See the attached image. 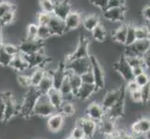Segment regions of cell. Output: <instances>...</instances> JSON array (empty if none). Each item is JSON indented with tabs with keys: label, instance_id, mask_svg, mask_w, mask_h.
<instances>
[{
	"label": "cell",
	"instance_id": "obj_1",
	"mask_svg": "<svg viewBox=\"0 0 150 139\" xmlns=\"http://www.w3.org/2000/svg\"><path fill=\"white\" fill-rule=\"evenodd\" d=\"M39 93L35 89V87L31 86L25 92V94L23 97L22 103H21V114L25 118H30L33 116L34 107L37 102Z\"/></svg>",
	"mask_w": 150,
	"mask_h": 139
},
{
	"label": "cell",
	"instance_id": "obj_2",
	"mask_svg": "<svg viewBox=\"0 0 150 139\" xmlns=\"http://www.w3.org/2000/svg\"><path fill=\"white\" fill-rule=\"evenodd\" d=\"M55 112H57V110L50 104L47 95H39L37 102H35V105L34 107L32 117H38V118H43V119H47V118H49L50 115H52Z\"/></svg>",
	"mask_w": 150,
	"mask_h": 139
},
{
	"label": "cell",
	"instance_id": "obj_3",
	"mask_svg": "<svg viewBox=\"0 0 150 139\" xmlns=\"http://www.w3.org/2000/svg\"><path fill=\"white\" fill-rule=\"evenodd\" d=\"M91 71L94 77V84L97 88L103 89L105 86V74L99 59L94 55H90Z\"/></svg>",
	"mask_w": 150,
	"mask_h": 139
},
{
	"label": "cell",
	"instance_id": "obj_4",
	"mask_svg": "<svg viewBox=\"0 0 150 139\" xmlns=\"http://www.w3.org/2000/svg\"><path fill=\"white\" fill-rule=\"evenodd\" d=\"M90 57V40L85 36H80L79 43L72 52L67 55L65 61H71L74 59H83Z\"/></svg>",
	"mask_w": 150,
	"mask_h": 139
},
{
	"label": "cell",
	"instance_id": "obj_5",
	"mask_svg": "<svg viewBox=\"0 0 150 139\" xmlns=\"http://www.w3.org/2000/svg\"><path fill=\"white\" fill-rule=\"evenodd\" d=\"M64 68L66 71L81 75L87 73V71H91V59L90 57H88V58L74 59L71 61H65Z\"/></svg>",
	"mask_w": 150,
	"mask_h": 139
},
{
	"label": "cell",
	"instance_id": "obj_6",
	"mask_svg": "<svg viewBox=\"0 0 150 139\" xmlns=\"http://www.w3.org/2000/svg\"><path fill=\"white\" fill-rule=\"evenodd\" d=\"M125 93L126 92H125V90H124V87L107 90L105 93V95H103V98L100 102V104L103 107V109L105 111L107 110H109L116 102H117L124 95H125Z\"/></svg>",
	"mask_w": 150,
	"mask_h": 139
},
{
	"label": "cell",
	"instance_id": "obj_7",
	"mask_svg": "<svg viewBox=\"0 0 150 139\" xmlns=\"http://www.w3.org/2000/svg\"><path fill=\"white\" fill-rule=\"evenodd\" d=\"M113 71L117 73L120 75L122 80L125 82H129L133 80V75H132V67L128 64L127 60L125 59L123 56H120V58L117 60H116L115 62L112 65Z\"/></svg>",
	"mask_w": 150,
	"mask_h": 139
},
{
	"label": "cell",
	"instance_id": "obj_8",
	"mask_svg": "<svg viewBox=\"0 0 150 139\" xmlns=\"http://www.w3.org/2000/svg\"><path fill=\"white\" fill-rule=\"evenodd\" d=\"M18 47H19L21 54L33 55L44 49V42H41V41L38 39L28 40L24 38L21 41V43L18 45Z\"/></svg>",
	"mask_w": 150,
	"mask_h": 139
},
{
	"label": "cell",
	"instance_id": "obj_9",
	"mask_svg": "<svg viewBox=\"0 0 150 139\" xmlns=\"http://www.w3.org/2000/svg\"><path fill=\"white\" fill-rule=\"evenodd\" d=\"M126 100H127V96L125 93V95L120 100L116 102L109 110H107L105 111V116L114 121H117L118 119L123 118L126 113Z\"/></svg>",
	"mask_w": 150,
	"mask_h": 139
},
{
	"label": "cell",
	"instance_id": "obj_10",
	"mask_svg": "<svg viewBox=\"0 0 150 139\" xmlns=\"http://www.w3.org/2000/svg\"><path fill=\"white\" fill-rule=\"evenodd\" d=\"M76 126H79L84 133L85 137L91 139L98 131V122L92 121L87 117H80L76 122Z\"/></svg>",
	"mask_w": 150,
	"mask_h": 139
},
{
	"label": "cell",
	"instance_id": "obj_11",
	"mask_svg": "<svg viewBox=\"0 0 150 139\" xmlns=\"http://www.w3.org/2000/svg\"><path fill=\"white\" fill-rule=\"evenodd\" d=\"M105 116V110L103 109V107L99 102L92 101L90 104H88L85 109V117L99 122Z\"/></svg>",
	"mask_w": 150,
	"mask_h": 139
},
{
	"label": "cell",
	"instance_id": "obj_12",
	"mask_svg": "<svg viewBox=\"0 0 150 139\" xmlns=\"http://www.w3.org/2000/svg\"><path fill=\"white\" fill-rule=\"evenodd\" d=\"M65 123V118L60 112H55L52 115L47 118V128L48 131L51 133H60L64 129Z\"/></svg>",
	"mask_w": 150,
	"mask_h": 139
},
{
	"label": "cell",
	"instance_id": "obj_13",
	"mask_svg": "<svg viewBox=\"0 0 150 139\" xmlns=\"http://www.w3.org/2000/svg\"><path fill=\"white\" fill-rule=\"evenodd\" d=\"M127 10H128L127 7L116 8H106L103 11V17L112 23L120 22L125 20Z\"/></svg>",
	"mask_w": 150,
	"mask_h": 139
},
{
	"label": "cell",
	"instance_id": "obj_14",
	"mask_svg": "<svg viewBox=\"0 0 150 139\" xmlns=\"http://www.w3.org/2000/svg\"><path fill=\"white\" fill-rule=\"evenodd\" d=\"M117 122L110 118L105 116V118L98 122V132L101 133L103 136H110L117 132Z\"/></svg>",
	"mask_w": 150,
	"mask_h": 139
},
{
	"label": "cell",
	"instance_id": "obj_15",
	"mask_svg": "<svg viewBox=\"0 0 150 139\" xmlns=\"http://www.w3.org/2000/svg\"><path fill=\"white\" fill-rule=\"evenodd\" d=\"M150 131V121L146 117H140L134 121L131 126V133L133 136H143Z\"/></svg>",
	"mask_w": 150,
	"mask_h": 139
},
{
	"label": "cell",
	"instance_id": "obj_16",
	"mask_svg": "<svg viewBox=\"0 0 150 139\" xmlns=\"http://www.w3.org/2000/svg\"><path fill=\"white\" fill-rule=\"evenodd\" d=\"M72 10H73L72 9V5L69 2V0H61V1L55 2L52 15L64 20Z\"/></svg>",
	"mask_w": 150,
	"mask_h": 139
},
{
	"label": "cell",
	"instance_id": "obj_17",
	"mask_svg": "<svg viewBox=\"0 0 150 139\" xmlns=\"http://www.w3.org/2000/svg\"><path fill=\"white\" fill-rule=\"evenodd\" d=\"M48 27L50 28L52 36L53 35H55V36H62V35H64L67 33L64 20L53 16V15H51Z\"/></svg>",
	"mask_w": 150,
	"mask_h": 139
},
{
	"label": "cell",
	"instance_id": "obj_18",
	"mask_svg": "<svg viewBox=\"0 0 150 139\" xmlns=\"http://www.w3.org/2000/svg\"><path fill=\"white\" fill-rule=\"evenodd\" d=\"M98 89L99 88H97L95 85L82 84L76 94V99H79L80 101L89 100L93 96V95Z\"/></svg>",
	"mask_w": 150,
	"mask_h": 139
},
{
	"label": "cell",
	"instance_id": "obj_19",
	"mask_svg": "<svg viewBox=\"0 0 150 139\" xmlns=\"http://www.w3.org/2000/svg\"><path fill=\"white\" fill-rule=\"evenodd\" d=\"M81 16L80 13L75 11V10H72V11L68 14V16L65 18L64 20L65 27L67 30V33L70 32V31H75L79 27V25L81 24Z\"/></svg>",
	"mask_w": 150,
	"mask_h": 139
},
{
	"label": "cell",
	"instance_id": "obj_20",
	"mask_svg": "<svg viewBox=\"0 0 150 139\" xmlns=\"http://www.w3.org/2000/svg\"><path fill=\"white\" fill-rule=\"evenodd\" d=\"M8 67L13 71H16L20 73H23L27 69H29V64L26 61V59H25L24 56L20 53L17 56L13 57Z\"/></svg>",
	"mask_w": 150,
	"mask_h": 139
},
{
	"label": "cell",
	"instance_id": "obj_21",
	"mask_svg": "<svg viewBox=\"0 0 150 139\" xmlns=\"http://www.w3.org/2000/svg\"><path fill=\"white\" fill-rule=\"evenodd\" d=\"M53 87V81H52V74H50L46 71V74L43 79L40 81L38 85L35 87V89L40 95H47V93Z\"/></svg>",
	"mask_w": 150,
	"mask_h": 139
},
{
	"label": "cell",
	"instance_id": "obj_22",
	"mask_svg": "<svg viewBox=\"0 0 150 139\" xmlns=\"http://www.w3.org/2000/svg\"><path fill=\"white\" fill-rule=\"evenodd\" d=\"M47 96L49 98V101L50 102V104L53 106L54 109L58 111L59 109L61 108L62 104L64 103V96H62L60 91L56 88H51L48 93H47Z\"/></svg>",
	"mask_w": 150,
	"mask_h": 139
},
{
	"label": "cell",
	"instance_id": "obj_23",
	"mask_svg": "<svg viewBox=\"0 0 150 139\" xmlns=\"http://www.w3.org/2000/svg\"><path fill=\"white\" fill-rule=\"evenodd\" d=\"M127 25L128 24H122L113 31L112 39L115 43L118 45H125L126 34H127Z\"/></svg>",
	"mask_w": 150,
	"mask_h": 139
},
{
	"label": "cell",
	"instance_id": "obj_24",
	"mask_svg": "<svg viewBox=\"0 0 150 139\" xmlns=\"http://www.w3.org/2000/svg\"><path fill=\"white\" fill-rule=\"evenodd\" d=\"M81 23L83 25V28L88 31V32H91L97 25L101 23L100 18L96 14H90L86 16L84 19H82Z\"/></svg>",
	"mask_w": 150,
	"mask_h": 139
},
{
	"label": "cell",
	"instance_id": "obj_25",
	"mask_svg": "<svg viewBox=\"0 0 150 139\" xmlns=\"http://www.w3.org/2000/svg\"><path fill=\"white\" fill-rule=\"evenodd\" d=\"M65 69V68H64ZM66 71V70H65ZM66 74H67V77H68V81H69V84L71 85V88H72V93H73V95L76 98V94L77 90L79 89V87L81 86L82 85V81H81V77L80 75L79 74H76V73H71V71H66Z\"/></svg>",
	"mask_w": 150,
	"mask_h": 139
},
{
	"label": "cell",
	"instance_id": "obj_26",
	"mask_svg": "<svg viewBox=\"0 0 150 139\" xmlns=\"http://www.w3.org/2000/svg\"><path fill=\"white\" fill-rule=\"evenodd\" d=\"M91 33L92 34L93 39L98 43L105 42L106 39V36H107V30L103 23H100L99 25H97Z\"/></svg>",
	"mask_w": 150,
	"mask_h": 139
},
{
	"label": "cell",
	"instance_id": "obj_27",
	"mask_svg": "<svg viewBox=\"0 0 150 139\" xmlns=\"http://www.w3.org/2000/svg\"><path fill=\"white\" fill-rule=\"evenodd\" d=\"M76 111V105L74 104V102L71 101H64V103L62 104L61 108L58 110V112H60L64 118L73 117Z\"/></svg>",
	"mask_w": 150,
	"mask_h": 139
},
{
	"label": "cell",
	"instance_id": "obj_28",
	"mask_svg": "<svg viewBox=\"0 0 150 139\" xmlns=\"http://www.w3.org/2000/svg\"><path fill=\"white\" fill-rule=\"evenodd\" d=\"M46 74V70L44 68H35L33 73L30 75V84L32 87H37L40 81L43 79Z\"/></svg>",
	"mask_w": 150,
	"mask_h": 139
},
{
	"label": "cell",
	"instance_id": "obj_29",
	"mask_svg": "<svg viewBox=\"0 0 150 139\" xmlns=\"http://www.w3.org/2000/svg\"><path fill=\"white\" fill-rule=\"evenodd\" d=\"M133 47L137 52L139 56H143L144 53H146L149 51L150 48V40L149 39H144V40H136L135 43L133 45Z\"/></svg>",
	"mask_w": 150,
	"mask_h": 139
},
{
	"label": "cell",
	"instance_id": "obj_30",
	"mask_svg": "<svg viewBox=\"0 0 150 139\" xmlns=\"http://www.w3.org/2000/svg\"><path fill=\"white\" fill-rule=\"evenodd\" d=\"M51 37H52V35H51L50 30L48 27V25H38V40L41 41V42H44V41Z\"/></svg>",
	"mask_w": 150,
	"mask_h": 139
},
{
	"label": "cell",
	"instance_id": "obj_31",
	"mask_svg": "<svg viewBox=\"0 0 150 139\" xmlns=\"http://www.w3.org/2000/svg\"><path fill=\"white\" fill-rule=\"evenodd\" d=\"M136 35H135V25L132 23H129L127 25V34H126V41L124 45H132L135 43Z\"/></svg>",
	"mask_w": 150,
	"mask_h": 139
},
{
	"label": "cell",
	"instance_id": "obj_32",
	"mask_svg": "<svg viewBox=\"0 0 150 139\" xmlns=\"http://www.w3.org/2000/svg\"><path fill=\"white\" fill-rule=\"evenodd\" d=\"M149 28L146 25H138L135 26V35L136 40H144L149 39Z\"/></svg>",
	"mask_w": 150,
	"mask_h": 139
},
{
	"label": "cell",
	"instance_id": "obj_33",
	"mask_svg": "<svg viewBox=\"0 0 150 139\" xmlns=\"http://www.w3.org/2000/svg\"><path fill=\"white\" fill-rule=\"evenodd\" d=\"M55 2L53 0H39V6L41 8V12L52 14L54 9Z\"/></svg>",
	"mask_w": 150,
	"mask_h": 139
},
{
	"label": "cell",
	"instance_id": "obj_34",
	"mask_svg": "<svg viewBox=\"0 0 150 139\" xmlns=\"http://www.w3.org/2000/svg\"><path fill=\"white\" fill-rule=\"evenodd\" d=\"M17 84L20 88H22L23 90H27L31 87L29 76L25 75L23 73H19L17 75Z\"/></svg>",
	"mask_w": 150,
	"mask_h": 139
},
{
	"label": "cell",
	"instance_id": "obj_35",
	"mask_svg": "<svg viewBox=\"0 0 150 139\" xmlns=\"http://www.w3.org/2000/svg\"><path fill=\"white\" fill-rule=\"evenodd\" d=\"M3 51L5 53H7L8 56L10 57H15L18 54H20V50L17 45H14L11 43H4L3 47H2Z\"/></svg>",
	"mask_w": 150,
	"mask_h": 139
},
{
	"label": "cell",
	"instance_id": "obj_36",
	"mask_svg": "<svg viewBox=\"0 0 150 139\" xmlns=\"http://www.w3.org/2000/svg\"><path fill=\"white\" fill-rule=\"evenodd\" d=\"M15 11H9L0 18V25L1 26H8L12 24L15 20Z\"/></svg>",
	"mask_w": 150,
	"mask_h": 139
},
{
	"label": "cell",
	"instance_id": "obj_37",
	"mask_svg": "<svg viewBox=\"0 0 150 139\" xmlns=\"http://www.w3.org/2000/svg\"><path fill=\"white\" fill-rule=\"evenodd\" d=\"M38 35V24L30 23L27 25L26 28V37L25 39L28 40H35Z\"/></svg>",
	"mask_w": 150,
	"mask_h": 139
},
{
	"label": "cell",
	"instance_id": "obj_38",
	"mask_svg": "<svg viewBox=\"0 0 150 139\" xmlns=\"http://www.w3.org/2000/svg\"><path fill=\"white\" fill-rule=\"evenodd\" d=\"M16 7L12 3L8 1H1L0 2V18L9 11H15Z\"/></svg>",
	"mask_w": 150,
	"mask_h": 139
},
{
	"label": "cell",
	"instance_id": "obj_39",
	"mask_svg": "<svg viewBox=\"0 0 150 139\" xmlns=\"http://www.w3.org/2000/svg\"><path fill=\"white\" fill-rule=\"evenodd\" d=\"M123 56V55H122ZM125 59L127 60L128 64L130 65L132 68H135V67H138V66H144V61L143 59V58L141 56H135V57H131V58H125Z\"/></svg>",
	"mask_w": 150,
	"mask_h": 139
},
{
	"label": "cell",
	"instance_id": "obj_40",
	"mask_svg": "<svg viewBox=\"0 0 150 139\" xmlns=\"http://www.w3.org/2000/svg\"><path fill=\"white\" fill-rule=\"evenodd\" d=\"M134 82L136 83V85L139 86V88H142V87L146 86L150 84V80H149V75L147 73H144L139 76H136L133 78Z\"/></svg>",
	"mask_w": 150,
	"mask_h": 139
},
{
	"label": "cell",
	"instance_id": "obj_41",
	"mask_svg": "<svg viewBox=\"0 0 150 139\" xmlns=\"http://www.w3.org/2000/svg\"><path fill=\"white\" fill-rule=\"evenodd\" d=\"M52 14H48L44 12H39L37 15L38 25H48Z\"/></svg>",
	"mask_w": 150,
	"mask_h": 139
},
{
	"label": "cell",
	"instance_id": "obj_42",
	"mask_svg": "<svg viewBox=\"0 0 150 139\" xmlns=\"http://www.w3.org/2000/svg\"><path fill=\"white\" fill-rule=\"evenodd\" d=\"M127 95L129 96V97H130L131 102L133 103V104H143L140 89L134 91V92H132L130 94H127Z\"/></svg>",
	"mask_w": 150,
	"mask_h": 139
},
{
	"label": "cell",
	"instance_id": "obj_43",
	"mask_svg": "<svg viewBox=\"0 0 150 139\" xmlns=\"http://www.w3.org/2000/svg\"><path fill=\"white\" fill-rule=\"evenodd\" d=\"M123 7H127L126 0H108L106 5V8H116Z\"/></svg>",
	"mask_w": 150,
	"mask_h": 139
},
{
	"label": "cell",
	"instance_id": "obj_44",
	"mask_svg": "<svg viewBox=\"0 0 150 139\" xmlns=\"http://www.w3.org/2000/svg\"><path fill=\"white\" fill-rule=\"evenodd\" d=\"M140 92L142 96L143 104H146L147 102H149V98H150V84L140 88Z\"/></svg>",
	"mask_w": 150,
	"mask_h": 139
},
{
	"label": "cell",
	"instance_id": "obj_45",
	"mask_svg": "<svg viewBox=\"0 0 150 139\" xmlns=\"http://www.w3.org/2000/svg\"><path fill=\"white\" fill-rule=\"evenodd\" d=\"M82 84H87V85H95L94 84V77L92 74L91 71H87V73L80 75Z\"/></svg>",
	"mask_w": 150,
	"mask_h": 139
},
{
	"label": "cell",
	"instance_id": "obj_46",
	"mask_svg": "<svg viewBox=\"0 0 150 139\" xmlns=\"http://www.w3.org/2000/svg\"><path fill=\"white\" fill-rule=\"evenodd\" d=\"M70 137L71 138H76V139H82V138L85 137V136H84V133H83V131H82L81 128L79 126L75 125L71 129Z\"/></svg>",
	"mask_w": 150,
	"mask_h": 139
},
{
	"label": "cell",
	"instance_id": "obj_47",
	"mask_svg": "<svg viewBox=\"0 0 150 139\" xmlns=\"http://www.w3.org/2000/svg\"><path fill=\"white\" fill-rule=\"evenodd\" d=\"M11 59H12V57L8 56L7 53H5L3 49L0 50V66L8 67Z\"/></svg>",
	"mask_w": 150,
	"mask_h": 139
},
{
	"label": "cell",
	"instance_id": "obj_48",
	"mask_svg": "<svg viewBox=\"0 0 150 139\" xmlns=\"http://www.w3.org/2000/svg\"><path fill=\"white\" fill-rule=\"evenodd\" d=\"M139 89L140 88H139V86L136 85L135 82H134V80L126 82V86L124 87V90H125V92H127V94H130V93L139 90Z\"/></svg>",
	"mask_w": 150,
	"mask_h": 139
},
{
	"label": "cell",
	"instance_id": "obj_49",
	"mask_svg": "<svg viewBox=\"0 0 150 139\" xmlns=\"http://www.w3.org/2000/svg\"><path fill=\"white\" fill-rule=\"evenodd\" d=\"M5 110H6V98L4 97L2 92H0V122H4Z\"/></svg>",
	"mask_w": 150,
	"mask_h": 139
},
{
	"label": "cell",
	"instance_id": "obj_50",
	"mask_svg": "<svg viewBox=\"0 0 150 139\" xmlns=\"http://www.w3.org/2000/svg\"><path fill=\"white\" fill-rule=\"evenodd\" d=\"M108 0H89V2L96 8H99L102 9L103 11L106 8V5H107Z\"/></svg>",
	"mask_w": 150,
	"mask_h": 139
},
{
	"label": "cell",
	"instance_id": "obj_51",
	"mask_svg": "<svg viewBox=\"0 0 150 139\" xmlns=\"http://www.w3.org/2000/svg\"><path fill=\"white\" fill-rule=\"evenodd\" d=\"M148 69L146 68L144 66H138V67H135V68H132V75H133V78L136 76H139L141 75L144 73H146V71Z\"/></svg>",
	"mask_w": 150,
	"mask_h": 139
},
{
	"label": "cell",
	"instance_id": "obj_52",
	"mask_svg": "<svg viewBox=\"0 0 150 139\" xmlns=\"http://www.w3.org/2000/svg\"><path fill=\"white\" fill-rule=\"evenodd\" d=\"M141 15H142V17L144 20H147V22H149V20H150V6L148 4H146V6L142 8Z\"/></svg>",
	"mask_w": 150,
	"mask_h": 139
},
{
	"label": "cell",
	"instance_id": "obj_53",
	"mask_svg": "<svg viewBox=\"0 0 150 139\" xmlns=\"http://www.w3.org/2000/svg\"><path fill=\"white\" fill-rule=\"evenodd\" d=\"M120 139H135V136H133L131 133H126V132H121Z\"/></svg>",
	"mask_w": 150,
	"mask_h": 139
},
{
	"label": "cell",
	"instance_id": "obj_54",
	"mask_svg": "<svg viewBox=\"0 0 150 139\" xmlns=\"http://www.w3.org/2000/svg\"><path fill=\"white\" fill-rule=\"evenodd\" d=\"M120 135H121V131L117 130V132L116 133H114L113 136H107L105 139H120Z\"/></svg>",
	"mask_w": 150,
	"mask_h": 139
},
{
	"label": "cell",
	"instance_id": "obj_55",
	"mask_svg": "<svg viewBox=\"0 0 150 139\" xmlns=\"http://www.w3.org/2000/svg\"><path fill=\"white\" fill-rule=\"evenodd\" d=\"M65 139H72V138H71V137H70V136H68V137H66V138H65Z\"/></svg>",
	"mask_w": 150,
	"mask_h": 139
},
{
	"label": "cell",
	"instance_id": "obj_56",
	"mask_svg": "<svg viewBox=\"0 0 150 139\" xmlns=\"http://www.w3.org/2000/svg\"><path fill=\"white\" fill-rule=\"evenodd\" d=\"M82 139H89V138H87V137H84V138H82Z\"/></svg>",
	"mask_w": 150,
	"mask_h": 139
},
{
	"label": "cell",
	"instance_id": "obj_57",
	"mask_svg": "<svg viewBox=\"0 0 150 139\" xmlns=\"http://www.w3.org/2000/svg\"><path fill=\"white\" fill-rule=\"evenodd\" d=\"M72 139H76V138H72Z\"/></svg>",
	"mask_w": 150,
	"mask_h": 139
}]
</instances>
